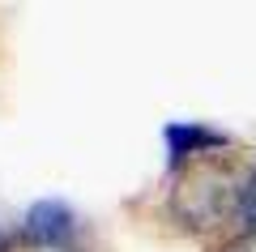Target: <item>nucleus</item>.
I'll return each mask as SVG.
<instances>
[{
  "label": "nucleus",
  "mask_w": 256,
  "mask_h": 252,
  "mask_svg": "<svg viewBox=\"0 0 256 252\" xmlns=\"http://www.w3.org/2000/svg\"><path fill=\"white\" fill-rule=\"evenodd\" d=\"M0 252H4V231H0Z\"/></svg>",
  "instance_id": "423d86ee"
},
{
  "label": "nucleus",
  "mask_w": 256,
  "mask_h": 252,
  "mask_svg": "<svg viewBox=\"0 0 256 252\" xmlns=\"http://www.w3.org/2000/svg\"><path fill=\"white\" fill-rule=\"evenodd\" d=\"M222 252H256V226H248V231H239L235 239L226 243Z\"/></svg>",
  "instance_id": "39448f33"
},
{
  "label": "nucleus",
  "mask_w": 256,
  "mask_h": 252,
  "mask_svg": "<svg viewBox=\"0 0 256 252\" xmlns=\"http://www.w3.org/2000/svg\"><path fill=\"white\" fill-rule=\"evenodd\" d=\"M239 218H244L248 226H256V167L248 171V180H244V197H239Z\"/></svg>",
  "instance_id": "20e7f679"
},
{
  "label": "nucleus",
  "mask_w": 256,
  "mask_h": 252,
  "mask_svg": "<svg viewBox=\"0 0 256 252\" xmlns=\"http://www.w3.org/2000/svg\"><path fill=\"white\" fill-rule=\"evenodd\" d=\"M166 145H171V158L180 162V158H192V154H205L210 145H222V137L201 124H171L166 128Z\"/></svg>",
  "instance_id": "7ed1b4c3"
},
{
  "label": "nucleus",
  "mask_w": 256,
  "mask_h": 252,
  "mask_svg": "<svg viewBox=\"0 0 256 252\" xmlns=\"http://www.w3.org/2000/svg\"><path fill=\"white\" fill-rule=\"evenodd\" d=\"M239 197L244 184L222 167H201V171L184 175L180 192H175V209L188 218L192 226H214L218 218H226L230 209L239 214Z\"/></svg>",
  "instance_id": "f257e3e1"
},
{
  "label": "nucleus",
  "mask_w": 256,
  "mask_h": 252,
  "mask_svg": "<svg viewBox=\"0 0 256 252\" xmlns=\"http://www.w3.org/2000/svg\"><path fill=\"white\" fill-rule=\"evenodd\" d=\"M26 239L34 252H86L82 222L64 201H38L26 214Z\"/></svg>",
  "instance_id": "f03ea898"
}]
</instances>
